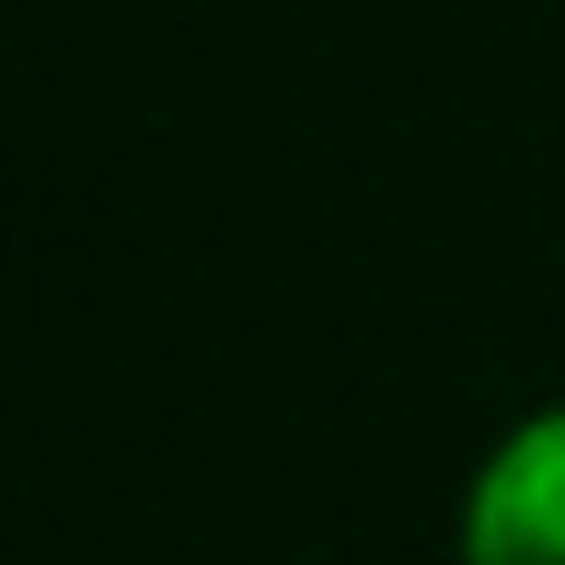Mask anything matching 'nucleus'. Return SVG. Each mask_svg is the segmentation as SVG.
<instances>
[{
    "label": "nucleus",
    "mask_w": 565,
    "mask_h": 565,
    "mask_svg": "<svg viewBox=\"0 0 565 565\" xmlns=\"http://www.w3.org/2000/svg\"><path fill=\"white\" fill-rule=\"evenodd\" d=\"M467 565H565V407L526 417L477 497H467Z\"/></svg>",
    "instance_id": "1"
}]
</instances>
